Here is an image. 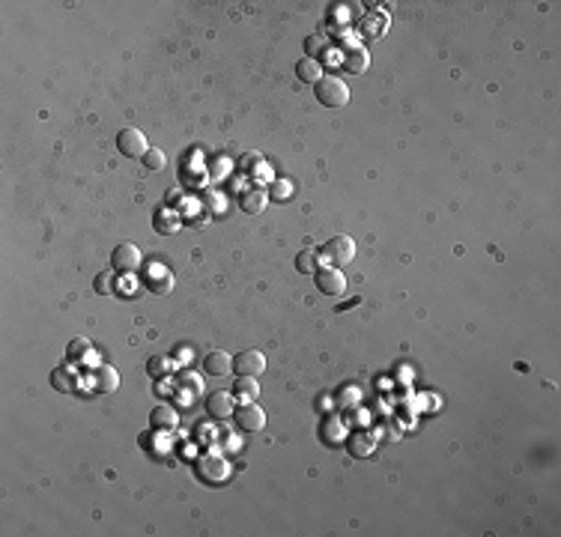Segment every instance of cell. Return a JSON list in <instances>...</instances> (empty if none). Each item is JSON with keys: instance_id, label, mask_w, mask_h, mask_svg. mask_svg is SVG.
<instances>
[{"instance_id": "1", "label": "cell", "mask_w": 561, "mask_h": 537, "mask_svg": "<svg viewBox=\"0 0 561 537\" xmlns=\"http://www.w3.org/2000/svg\"><path fill=\"white\" fill-rule=\"evenodd\" d=\"M314 93H317V102L326 108H344L349 102V87L337 75H323L314 84Z\"/></svg>"}, {"instance_id": "2", "label": "cell", "mask_w": 561, "mask_h": 537, "mask_svg": "<svg viewBox=\"0 0 561 537\" xmlns=\"http://www.w3.org/2000/svg\"><path fill=\"white\" fill-rule=\"evenodd\" d=\"M194 472H197L200 481H206V484H221L230 477V463L221 454H200L197 463H194Z\"/></svg>"}, {"instance_id": "3", "label": "cell", "mask_w": 561, "mask_h": 537, "mask_svg": "<svg viewBox=\"0 0 561 537\" xmlns=\"http://www.w3.org/2000/svg\"><path fill=\"white\" fill-rule=\"evenodd\" d=\"M323 257L332 266H337V268H344V266H349L353 263V257H355V242L349 236H335V239H328L326 242V248H323Z\"/></svg>"}, {"instance_id": "4", "label": "cell", "mask_w": 561, "mask_h": 537, "mask_svg": "<svg viewBox=\"0 0 561 537\" xmlns=\"http://www.w3.org/2000/svg\"><path fill=\"white\" fill-rule=\"evenodd\" d=\"M111 266H114V272L123 275V278L135 275L137 268H140V251H137V245H132V242L117 245L114 254H111Z\"/></svg>"}, {"instance_id": "5", "label": "cell", "mask_w": 561, "mask_h": 537, "mask_svg": "<svg viewBox=\"0 0 561 537\" xmlns=\"http://www.w3.org/2000/svg\"><path fill=\"white\" fill-rule=\"evenodd\" d=\"M233 421H236V427L242 433H260L266 427V412L260 409L257 403H242L233 412Z\"/></svg>"}, {"instance_id": "6", "label": "cell", "mask_w": 561, "mask_h": 537, "mask_svg": "<svg viewBox=\"0 0 561 537\" xmlns=\"http://www.w3.org/2000/svg\"><path fill=\"white\" fill-rule=\"evenodd\" d=\"M117 149L126 158H144L149 144H146V137H144L140 128H123V132L117 135Z\"/></svg>"}, {"instance_id": "7", "label": "cell", "mask_w": 561, "mask_h": 537, "mask_svg": "<svg viewBox=\"0 0 561 537\" xmlns=\"http://www.w3.org/2000/svg\"><path fill=\"white\" fill-rule=\"evenodd\" d=\"M233 370L239 376H260L266 370V355L257 350H242L239 355H233Z\"/></svg>"}, {"instance_id": "8", "label": "cell", "mask_w": 561, "mask_h": 537, "mask_svg": "<svg viewBox=\"0 0 561 537\" xmlns=\"http://www.w3.org/2000/svg\"><path fill=\"white\" fill-rule=\"evenodd\" d=\"M317 290L326 296H344L346 290V278L340 268H317Z\"/></svg>"}, {"instance_id": "9", "label": "cell", "mask_w": 561, "mask_h": 537, "mask_svg": "<svg viewBox=\"0 0 561 537\" xmlns=\"http://www.w3.org/2000/svg\"><path fill=\"white\" fill-rule=\"evenodd\" d=\"M206 412L218 418V421H224V418H233L236 412V397L230 391H212L206 397Z\"/></svg>"}, {"instance_id": "10", "label": "cell", "mask_w": 561, "mask_h": 537, "mask_svg": "<svg viewBox=\"0 0 561 537\" xmlns=\"http://www.w3.org/2000/svg\"><path fill=\"white\" fill-rule=\"evenodd\" d=\"M346 448H349V454H353V457L365 460V457H370V454L376 451V433H367V430H355V433H349Z\"/></svg>"}, {"instance_id": "11", "label": "cell", "mask_w": 561, "mask_h": 537, "mask_svg": "<svg viewBox=\"0 0 561 537\" xmlns=\"http://www.w3.org/2000/svg\"><path fill=\"white\" fill-rule=\"evenodd\" d=\"M144 284L149 287L153 293H158V296H165V293H170V287H174V278H170V272L165 266H158V263H153V266H146V275H144Z\"/></svg>"}, {"instance_id": "12", "label": "cell", "mask_w": 561, "mask_h": 537, "mask_svg": "<svg viewBox=\"0 0 561 537\" xmlns=\"http://www.w3.org/2000/svg\"><path fill=\"white\" fill-rule=\"evenodd\" d=\"M93 388L99 394H111L119 388V373L114 370L111 364H99L93 370Z\"/></svg>"}, {"instance_id": "13", "label": "cell", "mask_w": 561, "mask_h": 537, "mask_svg": "<svg viewBox=\"0 0 561 537\" xmlns=\"http://www.w3.org/2000/svg\"><path fill=\"white\" fill-rule=\"evenodd\" d=\"M269 203V191H263V188H248V191H242V197H239V209H242L245 215H260Z\"/></svg>"}, {"instance_id": "14", "label": "cell", "mask_w": 561, "mask_h": 537, "mask_svg": "<svg viewBox=\"0 0 561 537\" xmlns=\"http://www.w3.org/2000/svg\"><path fill=\"white\" fill-rule=\"evenodd\" d=\"M203 370L209 376H227L230 370H233V358H230L224 350H212V352H206V358H203Z\"/></svg>"}, {"instance_id": "15", "label": "cell", "mask_w": 561, "mask_h": 537, "mask_svg": "<svg viewBox=\"0 0 561 537\" xmlns=\"http://www.w3.org/2000/svg\"><path fill=\"white\" fill-rule=\"evenodd\" d=\"M176 424H179V415L170 409V406H158V409L149 412V427H153V430L170 433V430H176Z\"/></svg>"}, {"instance_id": "16", "label": "cell", "mask_w": 561, "mask_h": 537, "mask_svg": "<svg viewBox=\"0 0 561 537\" xmlns=\"http://www.w3.org/2000/svg\"><path fill=\"white\" fill-rule=\"evenodd\" d=\"M367 51H362V48H346L344 57H340V66H344V72L349 75H362L367 69Z\"/></svg>"}, {"instance_id": "17", "label": "cell", "mask_w": 561, "mask_h": 537, "mask_svg": "<svg viewBox=\"0 0 561 537\" xmlns=\"http://www.w3.org/2000/svg\"><path fill=\"white\" fill-rule=\"evenodd\" d=\"M260 394V385H257V376H239L236 385H233V397L242 403H254Z\"/></svg>"}, {"instance_id": "18", "label": "cell", "mask_w": 561, "mask_h": 537, "mask_svg": "<svg viewBox=\"0 0 561 537\" xmlns=\"http://www.w3.org/2000/svg\"><path fill=\"white\" fill-rule=\"evenodd\" d=\"M296 75L302 78L305 84H317L319 78H323V66H319V60H317V57H314V60H310V57H302V60L296 63Z\"/></svg>"}, {"instance_id": "19", "label": "cell", "mask_w": 561, "mask_h": 537, "mask_svg": "<svg viewBox=\"0 0 561 537\" xmlns=\"http://www.w3.org/2000/svg\"><path fill=\"white\" fill-rule=\"evenodd\" d=\"M51 388H57V391H72L75 388V373H72V367H66V364H60L57 370L51 373Z\"/></svg>"}, {"instance_id": "20", "label": "cell", "mask_w": 561, "mask_h": 537, "mask_svg": "<svg viewBox=\"0 0 561 537\" xmlns=\"http://www.w3.org/2000/svg\"><path fill=\"white\" fill-rule=\"evenodd\" d=\"M385 15H367L362 24H358V30L367 36V39H376V36H383L385 33Z\"/></svg>"}, {"instance_id": "21", "label": "cell", "mask_w": 561, "mask_h": 537, "mask_svg": "<svg viewBox=\"0 0 561 537\" xmlns=\"http://www.w3.org/2000/svg\"><path fill=\"white\" fill-rule=\"evenodd\" d=\"M156 230H158V233H165V236H170V233H176V230H179V221L167 212V209H158V212H156Z\"/></svg>"}, {"instance_id": "22", "label": "cell", "mask_w": 561, "mask_h": 537, "mask_svg": "<svg viewBox=\"0 0 561 537\" xmlns=\"http://www.w3.org/2000/svg\"><path fill=\"white\" fill-rule=\"evenodd\" d=\"M296 268L299 272H317L319 268V254L317 251H302L296 257Z\"/></svg>"}, {"instance_id": "23", "label": "cell", "mask_w": 561, "mask_h": 537, "mask_svg": "<svg viewBox=\"0 0 561 537\" xmlns=\"http://www.w3.org/2000/svg\"><path fill=\"white\" fill-rule=\"evenodd\" d=\"M66 355L72 358V361H81V358H87V355H90V341H87V337H75V341L69 343Z\"/></svg>"}, {"instance_id": "24", "label": "cell", "mask_w": 561, "mask_h": 537, "mask_svg": "<svg viewBox=\"0 0 561 537\" xmlns=\"http://www.w3.org/2000/svg\"><path fill=\"white\" fill-rule=\"evenodd\" d=\"M140 162H144V167H146V171H162L167 158H165V153H162V149H146V155L140 158Z\"/></svg>"}, {"instance_id": "25", "label": "cell", "mask_w": 561, "mask_h": 537, "mask_svg": "<svg viewBox=\"0 0 561 537\" xmlns=\"http://www.w3.org/2000/svg\"><path fill=\"white\" fill-rule=\"evenodd\" d=\"M114 268H111V272H99L96 275V293L99 296H111L114 293Z\"/></svg>"}, {"instance_id": "26", "label": "cell", "mask_w": 561, "mask_h": 537, "mask_svg": "<svg viewBox=\"0 0 561 537\" xmlns=\"http://www.w3.org/2000/svg\"><path fill=\"white\" fill-rule=\"evenodd\" d=\"M146 370H149V376H156V380H158V376H165L167 373V358H149V364H146Z\"/></svg>"}, {"instance_id": "27", "label": "cell", "mask_w": 561, "mask_h": 537, "mask_svg": "<svg viewBox=\"0 0 561 537\" xmlns=\"http://www.w3.org/2000/svg\"><path fill=\"white\" fill-rule=\"evenodd\" d=\"M290 194H293V188H290V182H272V197L275 201H290Z\"/></svg>"}, {"instance_id": "28", "label": "cell", "mask_w": 561, "mask_h": 537, "mask_svg": "<svg viewBox=\"0 0 561 537\" xmlns=\"http://www.w3.org/2000/svg\"><path fill=\"white\" fill-rule=\"evenodd\" d=\"M326 45V39L323 36H310L308 39V42H305V57H310V60H314V54L319 51V48H323Z\"/></svg>"}, {"instance_id": "29", "label": "cell", "mask_w": 561, "mask_h": 537, "mask_svg": "<svg viewBox=\"0 0 561 537\" xmlns=\"http://www.w3.org/2000/svg\"><path fill=\"white\" fill-rule=\"evenodd\" d=\"M340 433H344V430H340V424H337V421L326 424V439H328V442H337V439H340Z\"/></svg>"}, {"instance_id": "30", "label": "cell", "mask_w": 561, "mask_h": 537, "mask_svg": "<svg viewBox=\"0 0 561 537\" xmlns=\"http://www.w3.org/2000/svg\"><path fill=\"white\" fill-rule=\"evenodd\" d=\"M167 203H170V206L179 203V191H176V188H170V191H167Z\"/></svg>"}, {"instance_id": "31", "label": "cell", "mask_w": 561, "mask_h": 537, "mask_svg": "<svg viewBox=\"0 0 561 537\" xmlns=\"http://www.w3.org/2000/svg\"><path fill=\"white\" fill-rule=\"evenodd\" d=\"M355 397H358V391H355V388H353V391H346V394H344V400H346V403H353V400H355Z\"/></svg>"}]
</instances>
